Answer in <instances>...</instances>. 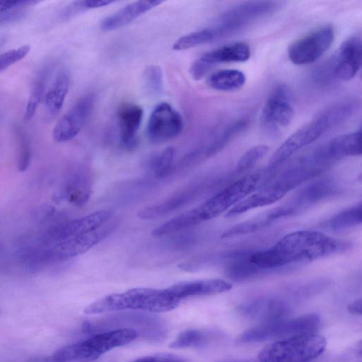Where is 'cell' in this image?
<instances>
[{
  "mask_svg": "<svg viewBox=\"0 0 362 362\" xmlns=\"http://www.w3.org/2000/svg\"><path fill=\"white\" fill-rule=\"evenodd\" d=\"M352 246L347 240L302 230L286 235L269 249L252 251L249 260L262 273L280 271L345 252Z\"/></svg>",
  "mask_w": 362,
  "mask_h": 362,
  "instance_id": "cell-1",
  "label": "cell"
},
{
  "mask_svg": "<svg viewBox=\"0 0 362 362\" xmlns=\"http://www.w3.org/2000/svg\"><path fill=\"white\" fill-rule=\"evenodd\" d=\"M262 179V173L248 174L227 185L207 200L164 223L152 231L156 238L173 233L218 216L254 192Z\"/></svg>",
  "mask_w": 362,
  "mask_h": 362,
  "instance_id": "cell-2",
  "label": "cell"
},
{
  "mask_svg": "<svg viewBox=\"0 0 362 362\" xmlns=\"http://www.w3.org/2000/svg\"><path fill=\"white\" fill-rule=\"evenodd\" d=\"M326 170L309 153L238 203L233 211L239 215L258 207L272 204L291 190L320 177Z\"/></svg>",
  "mask_w": 362,
  "mask_h": 362,
  "instance_id": "cell-3",
  "label": "cell"
},
{
  "mask_svg": "<svg viewBox=\"0 0 362 362\" xmlns=\"http://www.w3.org/2000/svg\"><path fill=\"white\" fill-rule=\"evenodd\" d=\"M358 107L357 101L346 100L323 110L312 120L293 133L276 149L269 160V168L275 169L282 165L298 150L346 121Z\"/></svg>",
  "mask_w": 362,
  "mask_h": 362,
  "instance_id": "cell-4",
  "label": "cell"
},
{
  "mask_svg": "<svg viewBox=\"0 0 362 362\" xmlns=\"http://www.w3.org/2000/svg\"><path fill=\"white\" fill-rule=\"evenodd\" d=\"M180 300L168 288H134L109 294L88 305L83 312L86 315L124 310L165 313L177 307Z\"/></svg>",
  "mask_w": 362,
  "mask_h": 362,
  "instance_id": "cell-5",
  "label": "cell"
},
{
  "mask_svg": "<svg viewBox=\"0 0 362 362\" xmlns=\"http://www.w3.org/2000/svg\"><path fill=\"white\" fill-rule=\"evenodd\" d=\"M139 332L132 328L120 327L95 334L90 337L57 349L52 362H88L117 347L135 340Z\"/></svg>",
  "mask_w": 362,
  "mask_h": 362,
  "instance_id": "cell-6",
  "label": "cell"
},
{
  "mask_svg": "<svg viewBox=\"0 0 362 362\" xmlns=\"http://www.w3.org/2000/svg\"><path fill=\"white\" fill-rule=\"evenodd\" d=\"M327 339L317 334L276 341L259 354V362H312L325 351Z\"/></svg>",
  "mask_w": 362,
  "mask_h": 362,
  "instance_id": "cell-7",
  "label": "cell"
},
{
  "mask_svg": "<svg viewBox=\"0 0 362 362\" xmlns=\"http://www.w3.org/2000/svg\"><path fill=\"white\" fill-rule=\"evenodd\" d=\"M320 317L315 313L291 319L283 318L250 328L242 332L237 341L250 344L315 334L320 326Z\"/></svg>",
  "mask_w": 362,
  "mask_h": 362,
  "instance_id": "cell-8",
  "label": "cell"
},
{
  "mask_svg": "<svg viewBox=\"0 0 362 362\" xmlns=\"http://www.w3.org/2000/svg\"><path fill=\"white\" fill-rule=\"evenodd\" d=\"M117 221H110L87 233L57 243L41 252L43 261L64 260L78 256L109 236L117 228Z\"/></svg>",
  "mask_w": 362,
  "mask_h": 362,
  "instance_id": "cell-9",
  "label": "cell"
},
{
  "mask_svg": "<svg viewBox=\"0 0 362 362\" xmlns=\"http://www.w3.org/2000/svg\"><path fill=\"white\" fill-rule=\"evenodd\" d=\"M334 39L333 26L323 25L292 42L288 48V57L296 65L310 64L329 49Z\"/></svg>",
  "mask_w": 362,
  "mask_h": 362,
  "instance_id": "cell-10",
  "label": "cell"
},
{
  "mask_svg": "<svg viewBox=\"0 0 362 362\" xmlns=\"http://www.w3.org/2000/svg\"><path fill=\"white\" fill-rule=\"evenodd\" d=\"M339 183L332 177H318L305 184L286 202L292 216L298 215L341 192Z\"/></svg>",
  "mask_w": 362,
  "mask_h": 362,
  "instance_id": "cell-11",
  "label": "cell"
},
{
  "mask_svg": "<svg viewBox=\"0 0 362 362\" xmlns=\"http://www.w3.org/2000/svg\"><path fill=\"white\" fill-rule=\"evenodd\" d=\"M184 127L181 115L170 104L160 103L151 112L146 128L147 136L153 144H163L175 139Z\"/></svg>",
  "mask_w": 362,
  "mask_h": 362,
  "instance_id": "cell-12",
  "label": "cell"
},
{
  "mask_svg": "<svg viewBox=\"0 0 362 362\" xmlns=\"http://www.w3.org/2000/svg\"><path fill=\"white\" fill-rule=\"evenodd\" d=\"M251 55L249 45L239 42L207 52L192 64L189 72L194 80L202 78L214 66L226 62H244Z\"/></svg>",
  "mask_w": 362,
  "mask_h": 362,
  "instance_id": "cell-13",
  "label": "cell"
},
{
  "mask_svg": "<svg viewBox=\"0 0 362 362\" xmlns=\"http://www.w3.org/2000/svg\"><path fill=\"white\" fill-rule=\"evenodd\" d=\"M94 100V95L91 93L78 99L56 123L52 131L53 139L57 142H66L74 139L89 118Z\"/></svg>",
  "mask_w": 362,
  "mask_h": 362,
  "instance_id": "cell-14",
  "label": "cell"
},
{
  "mask_svg": "<svg viewBox=\"0 0 362 362\" xmlns=\"http://www.w3.org/2000/svg\"><path fill=\"white\" fill-rule=\"evenodd\" d=\"M362 65V38L353 35L346 39L329 63L328 76L341 81L353 78Z\"/></svg>",
  "mask_w": 362,
  "mask_h": 362,
  "instance_id": "cell-15",
  "label": "cell"
},
{
  "mask_svg": "<svg viewBox=\"0 0 362 362\" xmlns=\"http://www.w3.org/2000/svg\"><path fill=\"white\" fill-rule=\"evenodd\" d=\"M289 90L284 85L274 88L266 100L261 115L262 124L269 127H287L294 112L289 100Z\"/></svg>",
  "mask_w": 362,
  "mask_h": 362,
  "instance_id": "cell-16",
  "label": "cell"
},
{
  "mask_svg": "<svg viewBox=\"0 0 362 362\" xmlns=\"http://www.w3.org/2000/svg\"><path fill=\"white\" fill-rule=\"evenodd\" d=\"M206 183L200 182L187 187L165 201L140 210L137 216L144 221L153 220L170 214L192 202L205 190Z\"/></svg>",
  "mask_w": 362,
  "mask_h": 362,
  "instance_id": "cell-17",
  "label": "cell"
},
{
  "mask_svg": "<svg viewBox=\"0 0 362 362\" xmlns=\"http://www.w3.org/2000/svg\"><path fill=\"white\" fill-rule=\"evenodd\" d=\"M113 216L111 210H100L81 218H78L61 226L51 232L49 237L55 243L87 233L95 230L108 221Z\"/></svg>",
  "mask_w": 362,
  "mask_h": 362,
  "instance_id": "cell-18",
  "label": "cell"
},
{
  "mask_svg": "<svg viewBox=\"0 0 362 362\" xmlns=\"http://www.w3.org/2000/svg\"><path fill=\"white\" fill-rule=\"evenodd\" d=\"M144 115L141 106L126 103L117 112L121 146L127 151L134 150L137 146V132Z\"/></svg>",
  "mask_w": 362,
  "mask_h": 362,
  "instance_id": "cell-19",
  "label": "cell"
},
{
  "mask_svg": "<svg viewBox=\"0 0 362 362\" xmlns=\"http://www.w3.org/2000/svg\"><path fill=\"white\" fill-rule=\"evenodd\" d=\"M239 311L245 317L263 324L285 318L288 308L281 300L265 298L241 305Z\"/></svg>",
  "mask_w": 362,
  "mask_h": 362,
  "instance_id": "cell-20",
  "label": "cell"
},
{
  "mask_svg": "<svg viewBox=\"0 0 362 362\" xmlns=\"http://www.w3.org/2000/svg\"><path fill=\"white\" fill-rule=\"evenodd\" d=\"M232 284L222 279H203L181 281L167 288L179 300L191 296H209L224 293Z\"/></svg>",
  "mask_w": 362,
  "mask_h": 362,
  "instance_id": "cell-21",
  "label": "cell"
},
{
  "mask_svg": "<svg viewBox=\"0 0 362 362\" xmlns=\"http://www.w3.org/2000/svg\"><path fill=\"white\" fill-rule=\"evenodd\" d=\"M291 216L288 209L283 204L281 206L263 211L245 221L231 227L221 235V238H230L253 233L264 228L280 219Z\"/></svg>",
  "mask_w": 362,
  "mask_h": 362,
  "instance_id": "cell-22",
  "label": "cell"
},
{
  "mask_svg": "<svg viewBox=\"0 0 362 362\" xmlns=\"http://www.w3.org/2000/svg\"><path fill=\"white\" fill-rule=\"evenodd\" d=\"M163 1H136L129 3L100 21V28L105 31L121 28L139 16L162 4Z\"/></svg>",
  "mask_w": 362,
  "mask_h": 362,
  "instance_id": "cell-23",
  "label": "cell"
},
{
  "mask_svg": "<svg viewBox=\"0 0 362 362\" xmlns=\"http://www.w3.org/2000/svg\"><path fill=\"white\" fill-rule=\"evenodd\" d=\"M327 157L334 163L344 158L362 155V129L339 136L322 144Z\"/></svg>",
  "mask_w": 362,
  "mask_h": 362,
  "instance_id": "cell-24",
  "label": "cell"
},
{
  "mask_svg": "<svg viewBox=\"0 0 362 362\" xmlns=\"http://www.w3.org/2000/svg\"><path fill=\"white\" fill-rule=\"evenodd\" d=\"M70 75L62 70L56 75L45 94V106L49 117H55L63 106L70 86Z\"/></svg>",
  "mask_w": 362,
  "mask_h": 362,
  "instance_id": "cell-25",
  "label": "cell"
},
{
  "mask_svg": "<svg viewBox=\"0 0 362 362\" xmlns=\"http://www.w3.org/2000/svg\"><path fill=\"white\" fill-rule=\"evenodd\" d=\"M218 332L204 329H190L180 333L169 346L172 349L201 347L221 337Z\"/></svg>",
  "mask_w": 362,
  "mask_h": 362,
  "instance_id": "cell-26",
  "label": "cell"
},
{
  "mask_svg": "<svg viewBox=\"0 0 362 362\" xmlns=\"http://www.w3.org/2000/svg\"><path fill=\"white\" fill-rule=\"evenodd\" d=\"M361 224H362V200L329 217L322 223V226L333 231H339Z\"/></svg>",
  "mask_w": 362,
  "mask_h": 362,
  "instance_id": "cell-27",
  "label": "cell"
},
{
  "mask_svg": "<svg viewBox=\"0 0 362 362\" xmlns=\"http://www.w3.org/2000/svg\"><path fill=\"white\" fill-rule=\"evenodd\" d=\"M83 171H76L65 186L64 197L76 205L86 203L90 195V181Z\"/></svg>",
  "mask_w": 362,
  "mask_h": 362,
  "instance_id": "cell-28",
  "label": "cell"
},
{
  "mask_svg": "<svg viewBox=\"0 0 362 362\" xmlns=\"http://www.w3.org/2000/svg\"><path fill=\"white\" fill-rule=\"evenodd\" d=\"M246 81L243 72L237 69H224L211 74L208 85L219 91H233L241 88Z\"/></svg>",
  "mask_w": 362,
  "mask_h": 362,
  "instance_id": "cell-29",
  "label": "cell"
},
{
  "mask_svg": "<svg viewBox=\"0 0 362 362\" xmlns=\"http://www.w3.org/2000/svg\"><path fill=\"white\" fill-rule=\"evenodd\" d=\"M51 69L50 66H45L39 71L34 79L25 110L24 118L26 121L30 120L37 110L44 95Z\"/></svg>",
  "mask_w": 362,
  "mask_h": 362,
  "instance_id": "cell-30",
  "label": "cell"
},
{
  "mask_svg": "<svg viewBox=\"0 0 362 362\" xmlns=\"http://www.w3.org/2000/svg\"><path fill=\"white\" fill-rule=\"evenodd\" d=\"M217 36L213 29H202L182 36L173 45L175 50H185L212 41Z\"/></svg>",
  "mask_w": 362,
  "mask_h": 362,
  "instance_id": "cell-31",
  "label": "cell"
},
{
  "mask_svg": "<svg viewBox=\"0 0 362 362\" xmlns=\"http://www.w3.org/2000/svg\"><path fill=\"white\" fill-rule=\"evenodd\" d=\"M174 156V148L168 147L150 160L149 167L156 178H164L170 173Z\"/></svg>",
  "mask_w": 362,
  "mask_h": 362,
  "instance_id": "cell-32",
  "label": "cell"
},
{
  "mask_svg": "<svg viewBox=\"0 0 362 362\" xmlns=\"http://www.w3.org/2000/svg\"><path fill=\"white\" fill-rule=\"evenodd\" d=\"M144 89L150 95H158L163 91V72L160 66L149 65L145 68L142 75Z\"/></svg>",
  "mask_w": 362,
  "mask_h": 362,
  "instance_id": "cell-33",
  "label": "cell"
},
{
  "mask_svg": "<svg viewBox=\"0 0 362 362\" xmlns=\"http://www.w3.org/2000/svg\"><path fill=\"white\" fill-rule=\"evenodd\" d=\"M268 146L264 144L255 146L248 149L238 160L236 172L243 173L251 170L267 153Z\"/></svg>",
  "mask_w": 362,
  "mask_h": 362,
  "instance_id": "cell-34",
  "label": "cell"
},
{
  "mask_svg": "<svg viewBox=\"0 0 362 362\" xmlns=\"http://www.w3.org/2000/svg\"><path fill=\"white\" fill-rule=\"evenodd\" d=\"M247 121L238 120L231 124L209 148L207 156H213L218 153L233 139V138L242 131L246 126Z\"/></svg>",
  "mask_w": 362,
  "mask_h": 362,
  "instance_id": "cell-35",
  "label": "cell"
},
{
  "mask_svg": "<svg viewBox=\"0 0 362 362\" xmlns=\"http://www.w3.org/2000/svg\"><path fill=\"white\" fill-rule=\"evenodd\" d=\"M16 132L18 146V168L20 172H25L31 161L30 144L27 135L21 129H16Z\"/></svg>",
  "mask_w": 362,
  "mask_h": 362,
  "instance_id": "cell-36",
  "label": "cell"
},
{
  "mask_svg": "<svg viewBox=\"0 0 362 362\" xmlns=\"http://www.w3.org/2000/svg\"><path fill=\"white\" fill-rule=\"evenodd\" d=\"M30 50V46L29 45H24L1 53L0 56L1 72L23 59L29 53Z\"/></svg>",
  "mask_w": 362,
  "mask_h": 362,
  "instance_id": "cell-37",
  "label": "cell"
},
{
  "mask_svg": "<svg viewBox=\"0 0 362 362\" xmlns=\"http://www.w3.org/2000/svg\"><path fill=\"white\" fill-rule=\"evenodd\" d=\"M131 362H187L184 358L169 354H155L136 358Z\"/></svg>",
  "mask_w": 362,
  "mask_h": 362,
  "instance_id": "cell-38",
  "label": "cell"
},
{
  "mask_svg": "<svg viewBox=\"0 0 362 362\" xmlns=\"http://www.w3.org/2000/svg\"><path fill=\"white\" fill-rule=\"evenodd\" d=\"M38 1L30 0L1 1L0 12L12 9L23 8L28 6L35 4Z\"/></svg>",
  "mask_w": 362,
  "mask_h": 362,
  "instance_id": "cell-39",
  "label": "cell"
},
{
  "mask_svg": "<svg viewBox=\"0 0 362 362\" xmlns=\"http://www.w3.org/2000/svg\"><path fill=\"white\" fill-rule=\"evenodd\" d=\"M25 10L23 8L12 9L1 12L0 13V23L1 24L7 23L18 20L25 15Z\"/></svg>",
  "mask_w": 362,
  "mask_h": 362,
  "instance_id": "cell-40",
  "label": "cell"
},
{
  "mask_svg": "<svg viewBox=\"0 0 362 362\" xmlns=\"http://www.w3.org/2000/svg\"><path fill=\"white\" fill-rule=\"evenodd\" d=\"M113 2H114L113 1H110V0H83V1H79L80 6H81V8L83 10L103 7V6H107Z\"/></svg>",
  "mask_w": 362,
  "mask_h": 362,
  "instance_id": "cell-41",
  "label": "cell"
},
{
  "mask_svg": "<svg viewBox=\"0 0 362 362\" xmlns=\"http://www.w3.org/2000/svg\"><path fill=\"white\" fill-rule=\"evenodd\" d=\"M347 310L351 315L362 317V298L350 303L347 306Z\"/></svg>",
  "mask_w": 362,
  "mask_h": 362,
  "instance_id": "cell-42",
  "label": "cell"
},
{
  "mask_svg": "<svg viewBox=\"0 0 362 362\" xmlns=\"http://www.w3.org/2000/svg\"><path fill=\"white\" fill-rule=\"evenodd\" d=\"M354 362H362V339L357 343L354 352Z\"/></svg>",
  "mask_w": 362,
  "mask_h": 362,
  "instance_id": "cell-43",
  "label": "cell"
},
{
  "mask_svg": "<svg viewBox=\"0 0 362 362\" xmlns=\"http://www.w3.org/2000/svg\"><path fill=\"white\" fill-rule=\"evenodd\" d=\"M361 129H362V125H361Z\"/></svg>",
  "mask_w": 362,
  "mask_h": 362,
  "instance_id": "cell-44",
  "label": "cell"
}]
</instances>
